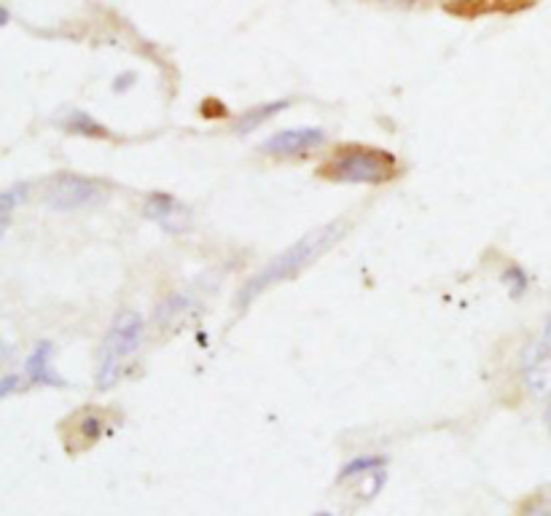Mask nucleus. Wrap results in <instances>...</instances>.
I'll return each mask as SVG.
<instances>
[{
	"label": "nucleus",
	"mask_w": 551,
	"mask_h": 516,
	"mask_svg": "<svg viewBox=\"0 0 551 516\" xmlns=\"http://www.w3.org/2000/svg\"><path fill=\"white\" fill-rule=\"evenodd\" d=\"M143 215H146L148 221H156L164 229H170V232H183L189 226V210H186V205H181L170 194H159V191L148 194Z\"/></svg>",
	"instance_id": "nucleus-7"
},
{
	"label": "nucleus",
	"mask_w": 551,
	"mask_h": 516,
	"mask_svg": "<svg viewBox=\"0 0 551 516\" xmlns=\"http://www.w3.org/2000/svg\"><path fill=\"white\" fill-rule=\"evenodd\" d=\"M291 105V100H272V103H264L259 108H250V111L240 113V119L234 121V132L237 135H248L253 129H259L264 121H269L275 113L285 111Z\"/></svg>",
	"instance_id": "nucleus-10"
},
{
	"label": "nucleus",
	"mask_w": 551,
	"mask_h": 516,
	"mask_svg": "<svg viewBox=\"0 0 551 516\" xmlns=\"http://www.w3.org/2000/svg\"><path fill=\"white\" fill-rule=\"evenodd\" d=\"M320 178L334 183H388L396 175V156L379 148L347 146L339 148L331 162L323 164L318 172Z\"/></svg>",
	"instance_id": "nucleus-2"
},
{
	"label": "nucleus",
	"mask_w": 551,
	"mask_h": 516,
	"mask_svg": "<svg viewBox=\"0 0 551 516\" xmlns=\"http://www.w3.org/2000/svg\"><path fill=\"white\" fill-rule=\"evenodd\" d=\"M312 516H331L328 511H320V514H312Z\"/></svg>",
	"instance_id": "nucleus-20"
},
{
	"label": "nucleus",
	"mask_w": 551,
	"mask_h": 516,
	"mask_svg": "<svg viewBox=\"0 0 551 516\" xmlns=\"http://www.w3.org/2000/svg\"><path fill=\"white\" fill-rule=\"evenodd\" d=\"M62 127L68 129V132H73V135H81V138H111V132H108L100 121L92 119L87 111H70L68 116L62 119Z\"/></svg>",
	"instance_id": "nucleus-11"
},
{
	"label": "nucleus",
	"mask_w": 551,
	"mask_h": 516,
	"mask_svg": "<svg viewBox=\"0 0 551 516\" xmlns=\"http://www.w3.org/2000/svg\"><path fill=\"white\" fill-rule=\"evenodd\" d=\"M519 516H551V498H543V495H538V498L527 500L525 508H522V514Z\"/></svg>",
	"instance_id": "nucleus-15"
},
{
	"label": "nucleus",
	"mask_w": 551,
	"mask_h": 516,
	"mask_svg": "<svg viewBox=\"0 0 551 516\" xmlns=\"http://www.w3.org/2000/svg\"><path fill=\"white\" fill-rule=\"evenodd\" d=\"M68 433H65V449L70 455H78L84 449L95 447L97 441L105 436V412L89 406V409H81L76 412V417L70 420Z\"/></svg>",
	"instance_id": "nucleus-6"
},
{
	"label": "nucleus",
	"mask_w": 551,
	"mask_h": 516,
	"mask_svg": "<svg viewBox=\"0 0 551 516\" xmlns=\"http://www.w3.org/2000/svg\"><path fill=\"white\" fill-rule=\"evenodd\" d=\"M500 283L506 285L508 293H511L514 299H519V296H522V293L527 291L525 269L517 267V264H508V267L503 269V275H500Z\"/></svg>",
	"instance_id": "nucleus-14"
},
{
	"label": "nucleus",
	"mask_w": 551,
	"mask_h": 516,
	"mask_svg": "<svg viewBox=\"0 0 551 516\" xmlns=\"http://www.w3.org/2000/svg\"><path fill=\"white\" fill-rule=\"evenodd\" d=\"M54 347L52 342H38L33 347V353L27 355L25 361V377L27 385L33 387H65L68 382L57 374L54 369Z\"/></svg>",
	"instance_id": "nucleus-8"
},
{
	"label": "nucleus",
	"mask_w": 551,
	"mask_h": 516,
	"mask_svg": "<svg viewBox=\"0 0 551 516\" xmlns=\"http://www.w3.org/2000/svg\"><path fill=\"white\" fill-rule=\"evenodd\" d=\"M527 385L535 393H551V350L549 353H538L533 363H527Z\"/></svg>",
	"instance_id": "nucleus-12"
},
{
	"label": "nucleus",
	"mask_w": 551,
	"mask_h": 516,
	"mask_svg": "<svg viewBox=\"0 0 551 516\" xmlns=\"http://www.w3.org/2000/svg\"><path fill=\"white\" fill-rule=\"evenodd\" d=\"M143 339V318L138 312L124 310L113 318L103 344H100V355H97V387L108 390L119 382L124 361L135 355Z\"/></svg>",
	"instance_id": "nucleus-3"
},
{
	"label": "nucleus",
	"mask_w": 551,
	"mask_h": 516,
	"mask_svg": "<svg viewBox=\"0 0 551 516\" xmlns=\"http://www.w3.org/2000/svg\"><path fill=\"white\" fill-rule=\"evenodd\" d=\"M25 390L27 385H22V377H17V374H11V371H6L3 374V379H0V398H9L14 390Z\"/></svg>",
	"instance_id": "nucleus-16"
},
{
	"label": "nucleus",
	"mask_w": 551,
	"mask_h": 516,
	"mask_svg": "<svg viewBox=\"0 0 551 516\" xmlns=\"http://www.w3.org/2000/svg\"><path fill=\"white\" fill-rule=\"evenodd\" d=\"M135 84V73H121L119 78H116V81H113V89H116V92H124V89H127V86H132Z\"/></svg>",
	"instance_id": "nucleus-17"
},
{
	"label": "nucleus",
	"mask_w": 551,
	"mask_h": 516,
	"mask_svg": "<svg viewBox=\"0 0 551 516\" xmlns=\"http://www.w3.org/2000/svg\"><path fill=\"white\" fill-rule=\"evenodd\" d=\"M385 3H396V6H412L414 0H385Z\"/></svg>",
	"instance_id": "nucleus-18"
},
{
	"label": "nucleus",
	"mask_w": 551,
	"mask_h": 516,
	"mask_svg": "<svg viewBox=\"0 0 551 516\" xmlns=\"http://www.w3.org/2000/svg\"><path fill=\"white\" fill-rule=\"evenodd\" d=\"M323 143H326V132L318 127L283 129V132L264 140L261 151L269 156H302L307 151H315Z\"/></svg>",
	"instance_id": "nucleus-5"
},
{
	"label": "nucleus",
	"mask_w": 551,
	"mask_h": 516,
	"mask_svg": "<svg viewBox=\"0 0 551 516\" xmlns=\"http://www.w3.org/2000/svg\"><path fill=\"white\" fill-rule=\"evenodd\" d=\"M30 191V183H17V186H11L0 194V234L9 232L11 218H14V207L25 199V194Z\"/></svg>",
	"instance_id": "nucleus-13"
},
{
	"label": "nucleus",
	"mask_w": 551,
	"mask_h": 516,
	"mask_svg": "<svg viewBox=\"0 0 551 516\" xmlns=\"http://www.w3.org/2000/svg\"><path fill=\"white\" fill-rule=\"evenodd\" d=\"M385 468H388V457L385 455H358L339 468L336 482L345 484L353 482V479H369V476H374L377 471H385Z\"/></svg>",
	"instance_id": "nucleus-9"
},
{
	"label": "nucleus",
	"mask_w": 551,
	"mask_h": 516,
	"mask_svg": "<svg viewBox=\"0 0 551 516\" xmlns=\"http://www.w3.org/2000/svg\"><path fill=\"white\" fill-rule=\"evenodd\" d=\"M41 202L52 210H81V207L95 205L105 199V186L95 178L73 175V172H60L41 183Z\"/></svg>",
	"instance_id": "nucleus-4"
},
{
	"label": "nucleus",
	"mask_w": 551,
	"mask_h": 516,
	"mask_svg": "<svg viewBox=\"0 0 551 516\" xmlns=\"http://www.w3.org/2000/svg\"><path fill=\"white\" fill-rule=\"evenodd\" d=\"M546 347L551 350V320H549V326H546Z\"/></svg>",
	"instance_id": "nucleus-19"
},
{
	"label": "nucleus",
	"mask_w": 551,
	"mask_h": 516,
	"mask_svg": "<svg viewBox=\"0 0 551 516\" xmlns=\"http://www.w3.org/2000/svg\"><path fill=\"white\" fill-rule=\"evenodd\" d=\"M347 232V226L342 221H331V224L320 226V229H312L296 240L291 248H285L280 256H275L269 261L267 267L259 269L256 275L250 277L248 283L242 285L237 296H234V307L240 312H245L253 304V299H259L261 293L272 288L277 283H285V280H293L299 277L304 269L315 264L323 253L334 248L336 242L342 240V234Z\"/></svg>",
	"instance_id": "nucleus-1"
}]
</instances>
